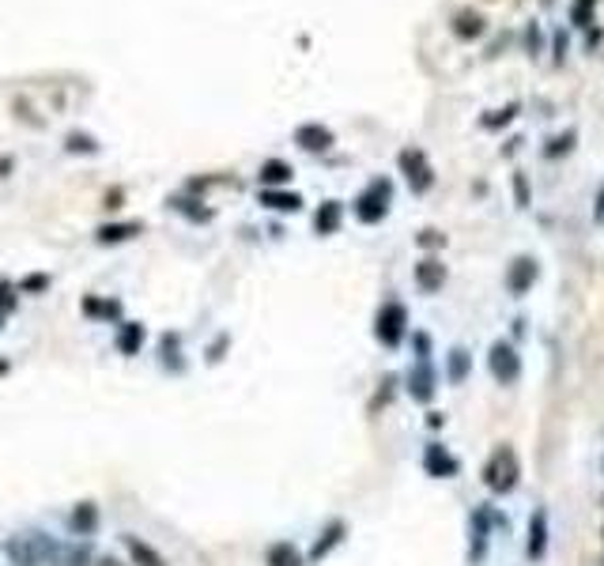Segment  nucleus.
Listing matches in <instances>:
<instances>
[{"mask_svg": "<svg viewBox=\"0 0 604 566\" xmlns=\"http://www.w3.org/2000/svg\"><path fill=\"white\" fill-rule=\"evenodd\" d=\"M480 480L484 487L491 491V495H514V487L521 483V461H518V453L510 442H499L495 449L487 453V461H484V472H480Z\"/></svg>", "mask_w": 604, "mask_h": 566, "instance_id": "obj_1", "label": "nucleus"}, {"mask_svg": "<svg viewBox=\"0 0 604 566\" xmlns=\"http://www.w3.org/2000/svg\"><path fill=\"white\" fill-rule=\"evenodd\" d=\"M371 333L386 352H397L400 344L408 340V306L400 299H386L374 309V321H371Z\"/></svg>", "mask_w": 604, "mask_h": 566, "instance_id": "obj_2", "label": "nucleus"}, {"mask_svg": "<svg viewBox=\"0 0 604 566\" xmlns=\"http://www.w3.org/2000/svg\"><path fill=\"white\" fill-rule=\"evenodd\" d=\"M4 552L15 566H46L53 555H57V544H53L46 533H39V528H31V533H15Z\"/></svg>", "mask_w": 604, "mask_h": 566, "instance_id": "obj_3", "label": "nucleus"}, {"mask_svg": "<svg viewBox=\"0 0 604 566\" xmlns=\"http://www.w3.org/2000/svg\"><path fill=\"white\" fill-rule=\"evenodd\" d=\"M390 205H393V186H390L386 178H374L371 186L359 193V200H355L359 223H381V219L390 215Z\"/></svg>", "mask_w": 604, "mask_h": 566, "instance_id": "obj_4", "label": "nucleus"}, {"mask_svg": "<svg viewBox=\"0 0 604 566\" xmlns=\"http://www.w3.org/2000/svg\"><path fill=\"white\" fill-rule=\"evenodd\" d=\"M487 370L499 386H518L521 381V352L510 340H495L487 348Z\"/></svg>", "mask_w": 604, "mask_h": 566, "instance_id": "obj_5", "label": "nucleus"}, {"mask_svg": "<svg viewBox=\"0 0 604 566\" xmlns=\"http://www.w3.org/2000/svg\"><path fill=\"white\" fill-rule=\"evenodd\" d=\"M491 528H495V509L476 506L468 514V562L480 566L491 552Z\"/></svg>", "mask_w": 604, "mask_h": 566, "instance_id": "obj_6", "label": "nucleus"}, {"mask_svg": "<svg viewBox=\"0 0 604 566\" xmlns=\"http://www.w3.org/2000/svg\"><path fill=\"white\" fill-rule=\"evenodd\" d=\"M405 393L416 400V405H434L438 396V370L431 367V362H412L408 374H405Z\"/></svg>", "mask_w": 604, "mask_h": 566, "instance_id": "obj_7", "label": "nucleus"}, {"mask_svg": "<svg viewBox=\"0 0 604 566\" xmlns=\"http://www.w3.org/2000/svg\"><path fill=\"white\" fill-rule=\"evenodd\" d=\"M547 544H552V525H547V509L537 506L529 514V528H525V559L540 562L547 555Z\"/></svg>", "mask_w": 604, "mask_h": 566, "instance_id": "obj_8", "label": "nucleus"}, {"mask_svg": "<svg viewBox=\"0 0 604 566\" xmlns=\"http://www.w3.org/2000/svg\"><path fill=\"white\" fill-rule=\"evenodd\" d=\"M424 472H427L431 480H453L457 472H461V461H457L453 453L446 449V442L431 438V442L424 446Z\"/></svg>", "mask_w": 604, "mask_h": 566, "instance_id": "obj_9", "label": "nucleus"}, {"mask_svg": "<svg viewBox=\"0 0 604 566\" xmlns=\"http://www.w3.org/2000/svg\"><path fill=\"white\" fill-rule=\"evenodd\" d=\"M537 280H540L537 257H514V261H510V268H506V291H510L514 299L529 295V291L537 287Z\"/></svg>", "mask_w": 604, "mask_h": 566, "instance_id": "obj_10", "label": "nucleus"}, {"mask_svg": "<svg viewBox=\"0 0 604 566\" xmlns=\"http://www.w3.org/2000/svg\"><path fill=\"white\" fill-rule=\"evenodd\" d=\"M344 540H347V521L333 518V521H328V525L321 528V533H318V540L310 544V555H306V559H310V562H325V559L333 555Z\"/></svg>", "mask_w": 604, "mask_h": 566, "instance_id": "obj_11", "label": "nucleus"}, {"mask_svg": "<svg viewBox=\"0 0 604 566\" xmlns=\"http://www.w3.org/2000/svg\"><path fill=\"white\" fill-rule=\"evenodd\" d=\"M400 174H405V181H408L412 193H427L431 181H434L431 162L419 155V152H400Z\"/></svg>", "mask_w": 604, "mask_h": 566, "instance_id": "obj_12", "label": "nucleus"}, {"mask_svg": "<svg viewBox=\"0 0 604 566\" xmlns=\"http://www.w3.org/2000/svg\"><path fill=\"white\" fill-rule=\"evenodd\" d=\"M446 265L438 261V257H427V261H419L416 265V287L424 291V295H438V291L446 287Z\"/></svg>", "mask_w": 604, "mask_h": 566, "instance_id": "obj_13", "label": "nucleus"}, {"mask_svg": "<svg viewBox=\"0 0 604 566\" xmlns=\"http://www.w3.org/2000/svg\"><path fill=\"white\" fill-rule=\"evenodd\" d=\"M265 562H268V566H306L310 559L302 555V547H299V544L276 540V544H272L268 552H265Z\"/></svg>", "mask_w": 604, "mask_h": 566, "instance_id": "obj_14", "label": "nucleus"}, {"mask_svg": "<svg viewBox=\"0 0 604 566\" xmlns=\"http://www.w3.org/2000/svg\"><path fill=\"white\" fill-rule=\"evenodd\" d=\"M68 528L76 536H91L99 528V506L95 502H76V506H72V514H68Z\"/></svg>", "mask_w": 604, "mask_h": 566, "instance_id": "obj_15", "label": "nucleus"}, {"mask_svg": "<svg viewBox=\"0 0 604 566\" xmlns=\"http://www.w3.org/2000/svg\"><path fill=\"white\" fill-rule=\"evenodd\" d=\"M340 223H344V208H340V200H321L318 212H314V231L325 239V234H337V231H340Z\"/></svg>", "mask_w": 604, "mask_h": 566, "instance_id": "obj_16", "label": "nucleus"}, {"mask_svg": "<svg viewBox=\"0 0 604 566\" xmlns=\"http://www.w3.org/2000/svg\"><path fill=\"white\" fill-rule=\"evenodd\" d=\"M468 374H472V355H468V348L457 344L446 359V378H450V386H461V381H468Z\"/></svg>", "mask_w": 604, "mask_h": 566, "instance_id": "obj_17", "label": "nucleus"}, {"mask_svg": "<svg viewBox=\"0 0 604 566\" xmlns=\"http://www.w3.org/2000/svg\"><path fill=\"white\" fill-rule=\"evenodd\" d=\"M125 547H129V562L133 566H167V559H162L152 544H144L140 536H125Z\"/></svg>", "mask_w": 604, "mask_h": 566, "instance_id": "obj_18", "label": "nucleus"}, {"mask_svg": "<svg viewBox=\"0 0 604 566\" xmlns=\"http://www.w3.org/2000/svg\"><path fill=\"white\" fill-rule=\"evenodd\" d=\"M299 148L306 152H328V144H333V133L325 129V125H302V129L295 133Z\"/></svg>", "mask_w": 604, "mask_h": 566, "instance_id": "obj_19", "label": "nucleus"}, {"mask_svg": "<svg viewBox=\"0 0 604 566\" xmlns=\"http://www.w3.org/2000/svg\"><path fill=\"white\" fill-rule=\"evenodd\" d=\"M140 348H144V325H140V321L121 325V333H118V352H121V355H136Z\"/></svg>", "mask_w": 604, "mask_h": 566, "instance_id": "obj_20", "label": "nucleus"}, {"mask_svg": "<svg viewBox=\"0 0 604 566\" xmlns=\"http://www.w3.org/2000/svg\"><path fill=\"white\" fill-rule=\"evenodd\" d=\"M261 205H265V208H276V212H299V208H302V200H299L295 193L268 189V193H261Z\"/></svg>", "mask_w": 604, "mask_h": 566, "instance_id": "obj_21", "label": "nucleus"}, {"mask_svg": "<svg viewBox=\"0 0 604 566\" xmlns=\"http://www.w3.org/2000/svg\"><path fill=\"white\" fill-rule=\"evenodd\" d=\"M261 181H268V186H287L291 181V167L284 159H272V162H265L261 167Z\"/></svg>", "mask_w": 604, "mask_h": 566, "instance_id": "obj_22", "label": "nucleus"}, {"mask_svg": "<svg viewBox=\"0 0 604 566\" xmlns=\"http://www.w3.org/2000/svg\"><path fill=\"white\" fill-rule=\"evenodd\" d=\"M133 234H140V223H121V227H102L99 239L102 242H121V239H133Z\"/></svg>", "mask_w": 604, "mask_h": 566, "instance_id": "obj_23", "label": "nucleus"}, {"mask_svg": "<svg viewBox=\"0 0 604 566\" xmlns=\"http://www.w3.org/2000/svg\"><path fill=\"white\" fill-rule=\"evenodd\" d=\"M484 27H480V15H472V12H465V15H457V34L461 39H476Z\"/></svg>", "mask_w": 604, "mask_h": 566, "instance_id": "obj_24", "label": "nucleus"}, {"mask_svg": "<svg viewBox=\"0 0 604 566\" xmlns=\"http://www.w3.org/2000/svg\"><path fill=\"white\" fill-rule=\"evenodd\" d=\"M571 148H574V133H563L556 144H547V148H544V159H559V155H566Z\"/></svg>", "mask_w": 604, "mask_h": 566, "instance_id": "obj_25", "label": "nucleus"}, {"mask_svg": "<svg viewBox=\"0 0 604 566\" xmlns=\"http://www.w3.org/2000/svg\"><path fill=\"white\" fill-rule=\"evenodd\" d=\"M412 348H416V362H431V352H434V344L427 333H416L412 336Z\"/></svg>", "mask_w": 604, "mask_h": 566, "instance_id": "obj_26", "label": "nucleus"}, {"mask_svg": "<svg viewBox=\"0 0 604 566\" xmlns=\"http://www.w3.org/2000/svg\"><path fill=\"white\" fill-rule=\"evenodd\" d=\"M393 386H397V378H393V374H390V378H381V389H378V396L371 400V412H381V408H386V400H390Z\"/></svg>", "mask_w": 604, "mask_h": 566, "instance_id": "obj_27", "label": "nucleus"}, {"mask_svg": "<svg viewBox=\"0 0 604 566\" xmlns=\"http://www.w3.org/2000/svg\"><path fill=\"white\" fill-rule=\"evenodd\" d=\"M162 348H167V355H162V362H167V370H181V359H178V336H167V340H162Z\"/></svg>", "mask_w": 604, "mask_h": 566, "instance_id": "obj_28", "label": "nucleus"}, {"mask_svg": "<svg viewBox=\"0 0 604 566\" xmlns=\"http://www.w3.org/2000/svg\"><path fill=\"white\" fill-rule=\"evenodd\" d=\"M514 193H518V205L525 208V205H529V181H525V178L514 181Z\"/></svg>", "mask_w": 604, "mask_h": 566, "instance_id": "obj_29", "label": "nucleus"}, {"mask_svg": "<svg viewBox=\"0 0 604 566\" xmlns=\"http://www.w3.org/2000/svg\"><path fill=\"white\" fill-rule=\"evenodd\" d=\"M91 566H129V562H121V559H114V555H102V559H95Z\"/></svg>", "mask_w": 604, "mask_h": 566, "instance_id": "obj_30", "label": "nucleus"}, {"mask_svg": "<svg viewBox=\"0 0 604 566\" xmlns=\"http://www.w3.org/2000/svg\"><path fill=\"white\" fill-rule=\"evenodd\" d=\"M597 219H604V186H600V196H597V212H593Z\"/></svg>", "mask_w": 604, "mask_h": 566, "instance_id": "obj_31", "label": "nucleus"}, {"mask_svg": "<svg viewBox=\"0 0 604 566\" xmlns=\"http://www.w3.org/2000/svg\"><path fill=\"white\" fill-rule=\"evenodd\" d=\"M600 566H604V552H600Z\"/></svg>", "mask_w": 604, "mask_h": 566, "instance_id": "obj_32", "label": "nucleus"}, {"mask_svg": "<svg viewBox=\"0 0 604 566\" xmlns=\"http://www.w3.org/2000/svg\"><path fill=\"white\" fill-rule=\"evenodd\" d=\"M600 472H604V457H600Z\"/></svg>", "mask_w": 604, "mask_h": 566, "instance_id": "obj_33", "label": "nucleus"}, {"mask_svg": "<svg viewBox=\"0 0 604 566\" xmlns=\"http://www.w3.org/2000/svg\"><path fill=\"white\" fill-rule=\"evenodd\" d=\"M600 536H604V528H600Z\"/></svg>", "mask_w": 604, "mask_h": 566, "instance_id": "obj_34", "label": "nucleus"}]
</instances>
